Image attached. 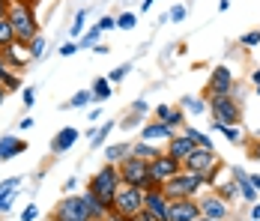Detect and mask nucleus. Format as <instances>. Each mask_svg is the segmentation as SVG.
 <instances>
[{
  "mask_svg": "<svg viewBox=\"0 0 260 221\" xmlns=\"http://www.w3.org/2000/svg\"><path fill=\"white\" fill-rule=\"evenodd\" d=\"M165 147L161 144H150V141H132V155L144 159V162H153L156 155H161Z\"/></svg>",
  "mask_w": 260,
  "mask_h": 221,
  "instance_id": "obj_20",
  "label": "nucleus"
},
{
  "mask_svg": "<svg viewBox=\"0 0 260 221\" xmlns=\"http://www.w3.org/2000/svg\"><path fill=\"white\" fill-rule=\"evenodd\" d=\"M99 117H102V108H93V111H90V125L99 123Z\"/></svg>",
  "mask_w": 260,
  "mask_h": 221,
  "instance_id": "obj_52",
  "label": "nucleus"
},
{
  "mask_svg": "<svg viewBox=\"0 0 260 221\" xmlns=\"http://www.w3.org/2000/svg\"><path fill=\"white\" fill-rule=\"evenodd\" d=\"M30 144H27L24 138H18V135H3L0 138V162H9V159H15V155H24Z\"/></svg>",
  "mask_w": 260,
  "mask_h": 221,
  "instance_id": "obj_17",
  "label": "nucleus"
},
{
  "mask_svg": "<svg viewBox=\"0 0 260 221\" xmlns=\"http://www.w3.org/2000/svg\"><path fill=\"white\" fill-rule=\"evenodd\" d=\"M209 129H212V132H221L224 141L234 144V147H248V138H245L242 125H224V123H218V120H209Z\"/></svg>",
  "mask_w": 260,
  "mask_h": 221,
  "instance_id": "obj_18",
  "label": "nucleus"
},
{
  "mask_svg": "<svg viewBox=\"0 0 260 221\" xmlns=\"http://www.w3.org/2000/svg\"><path fill=\"white\" fill-rule=\"evenodd\" d=\"M198 221H215V218H207V215H201V218H198Z\"/></svg>",
  "mask_w": 260,
  "mask_h": 221,
  "instance_id": "obj_60",
  "label": "nucleus"
},
{
  "mask_svg": "<svg viewBox=\"0 0 260 221\" xmlns=\"http://www.w3.org/2000/svg\"><path fill=\"white\" fill-rule=\"evenodd\" d=\"M234 84H236L234 69H231L228 63H218V66H212V69H209L207 87H204V99H209V96H228V93L234 90Z\"/></svg>",
  "mask_w": 260,
  "mask_h": 221,
  "instance_id": "obj_6",
  "label": "nucleus"
},
{
  "mask_svg": "<svg viewBox=\"0 0 260 221\" xmlns=\"http://www.w3.org/2000/svg\"><path fill=\"white\" fill-rule=\"evenodd\" d=\"M168 15H171V21H174V24H180V21H185V15H188V9H185V6H174V9H168Z\"/></svg>",
  "mask_w": 260,
  "mask_h": 221,
  "instance_id": "obj_42",
  "label": "nucleus"
},
{
  "mask_svg": "<svg viewBox=\"0 0 260 221\" xmlns=\"http://www.w3.org/2000/svg\"><path fill=\"white\" fill-rule=\"evenodd\" d=\"M0 54H3V60H6V66H9L12 72H24L27 66L33 63L30 48H27V45H21V42H12L9 48H3Z\"/></svg>",
  "mask_w": 260,
  "mask_h": 221,
  "instance_id": "obj_13",
  "label": "nucleus"
},
{
  "mask_svg": "<svg viewBox=\"0 0 260 221\" xmlns=\"http://www.w3.org/2000/svg\"><path fill=\"white\" fill-rule=\"evenodd\" d=\"M248 155H251L254 162H260V141H254V144H248Z\"/></svg>",
  "mask_w": 260,
  "mask_h": 221,
  "instance_id": "obj_49",
  "label": "nucleus"
},
{
  "mask_svg": "<svg viewBox=\"0 0 260 221\" xmlns=\"http://www.w3.org/2000/svg\"><path fill=\"white\" fill-rule=\"evenodd\" d=\"M218 165H224V162H221V155H218L215 149L198 147L185 162H182V171H191V173H198V176H204V173H209L212 168H218Z\"/></svg>",
  "mask_w": 260,
  "mask_h": 221,
  "instance_id": "obj_9",
  "label": "nucleus"
},
{
  "mask_svg": "<svg viewBox=\"0 0 260 221\" xmlns=\"http://www.w3.org/2000/svg\"><path fill=\"white\" fill-rule=\"evenodd\" d=\"M78 51H81L78 39H66V42L57 48V54H60V57H72V54H78Z\"/></svg>",
  "mask_w": 260,
  "mask_h": 221,
  "instance_id": "obj_37",
  "label": "nucleus"
},
{
  "mask_svg": "<svg viewBox=\"0 0 260 221\" xmlns=\"http://www.w3.org/2000/svg\"><path fill=\"white\" fill-rule=\"evenodd\" d=\"M248 81H251L254 87H257V84H260V66H257V69H251V75H248Z\"/></svg>",
  "mask_w": 260,
  "mask_h": 221,
  "instance_id": "obj_55",
  "label": "nucleus"
},
{
  "mask_svg": "<svg viewBox=\"0 0 260 221\" xmlns=\"http://www.w3.org/2000/svg\"><path fill=\"white\" fill-rule=\"evenodd\" d=\"M129 155H132V141H120V144H108L105 147V162H111V165H120Z\"/></svg>",
  "mask_w": 260,
  "mask_h": 221,
  "instance_id": "obj_22",
  "label": "nucleus"
},
{
  "mask_svg": "<svg viewBox=\"0 0 260 221\" xmlns=\"http://www.w3.org/2000/svg\"><path fill=\"white\" fill-rule=\"evenodd\" d=\"M18 218H21V221H36V218H39V206H36V203H27Z\"/></svg>",
  "mask_w": 260,
  "mask_h": 221,
  "instance_id": "obj_40",
  "label": "nucleus"
},
{
  "mask_svg": "<svg viewBox=\"0 0 260 221\" xmlns=\"http://www.w3.org/2000/svg\"><path fill=\"white\" fill-rule=\"evenodd\" d=\"M90 93H93V102H96V105H105L108 99L114 96V84H111L105 75H99V78H93V87H90Z\"/></svg>",
  "mask_w": 260,
  "mask_h": 221,
  "instance_id": "obj_21",
  "label": "nucleus"
},
{
  "mask_svg": "<svg viewBox=\"0 0 260 221\" xmlns=\"http://www.w3.org/2000/svg\"><path fill=\"white\" fill-rule=\"evenodd\" d=\"M207 185H204V176H198V173L191 171H180L177 176H171L168 182H165V195L171 197V200H180V197H201Z\"/></svg>",
  "mask_w": 260,
  "mask_h": 221,
  "instance_id": "obj_4",
  "label": "nucleus"
},
{
  "mask_svg": "<svg viewBox=\"0 0 260 221\" xmlns=\"http://www.w3.org/2000/svg\"><path fill=\"white\" fill-rule=\"evenodd\" d=\"M174 108H177V105H168V102H161V105H156V108H153V117L165 123V120H168V117L174 114Z\"/></svg>",
  "mask_w": 260,
  "mask_h": 221,
  "instance_id": "obj_38",
  "label": "nucleus"
},
{
  "mask_svg": "<svg viewBox=\"0 0 260 221\" xmlns=\"http://www.w3.org/2000/svg\"><path fill=\"white\" fill-rule=\"evenodd\" d=\"M90 102H93V93H90V90H78L69 102H63V105H60V111H69V108H87Z\"/></svg>",
  "mask_w": 260,
  "mask_h": 221,
  "instance_id": "obj_28",
  "label": "nucleus"
},
{
  "mask_svg": "<svg viewBox=\"0 0 260 221\" xmlns=\"http://www.w3.org/2000/svg\"><path fill=\"white\" fill-rule=\"evenodd\" d=\"M165 123L171 125V129H177V132H182V125H185V111H182L180 105H177V108H174V114H171Z\"/></svg>",
  "mask_w": 260,
  "mask_h": 221,
  "instance_id": "obj_35",
  "label": "nucleus"
},
{
  "mask_svg": "<svg viewBox=\"0 0 260 221\" xmlns=\"http://www.w3.org/2000/svg\"><path fill=\"white\" fill-rule=\"evenodd\" d=\"M75 185H78V179H75V176H69V179L63 182V188H60V192H63V195H72V192H75Z\"/></svg>",
  "mask_w": 260,
  "mask_h": 221,
  "instance_id": "obj_47",
  "label": "nucleus"
},
{
  "mask_svg": "<svg viewBox=\"0 0 260 221\" xmlns=\"http://www.w3.org/2000/svg\"><path fill=\"white\" fill-rule=\"evenodd\" d=\"M201 215H204V212H201L198 197H180V200H171V221H198Z\"/></svg>",
  "mask_w": 260,
  "mask_h": 221,
  "instance_id": "obj_12",
  "label": "nucleus"
},
{
  "mask_svg": "<svg viewBox=\"0 0 260 221\" xmlns=\"http://www.w3.org/2000/svg\"><path fill=\"white\" fill-rule=\"evenodd\" d=\"M51 221H93L87 195H63L51 209Z\"/></svg>",
  "mask_w": 260,
  "mask_h": 221,
  "instance_id": "obj_3",
  "label": "nucleus"
},
{
  "mask_svg": "<svg viewBox=\"0 0 260 221\" xmlns=\"http://www.w3.org/2000/svg\"><path fill=\"white\" fill-rule=\"evenodd\" d=\"M251 209H248V221H260V200H254V203H248Z\"/></svg>",
  "mask_w": 260,
  "mask_h": 221,
  "instance_id": "obj_46",
  "label": "nucleus"
},
{
  "mask_svg": "<svg viewBox=\"0 0 260 221\" xmlns=\"http://www.w3.org/2000/svg\"><path fill=\"white\" fill-rule=\"evenodd\" d=\"M239 45H242V48H257L260 45V30H248V33H242V36H239Z\"/></svg>",
  "mask_w": 260,
  "mask_h": 221,
  "instance_id": "obj_36",
  "label": "nucleus"
},
{
  "mask_svg": "<svg viewBox=\"0 0 260 221\" xmlns=\"http://www.w3.org/2000/svg\"><path fill=\"white\" fill-rule=\"evenodd\" d=\"M27 48H30V57H33V60H45V57H48V51H51V45H48V39L39 33V36H33V39H30V45H27Z\"/></svg>",
  "mask_w": 260,
  "mask_h": 221,
  "instance_id": "obj_24",
  "label": "nucleus"
},
{
  "mask_svg": "<svg viewBox=\"0 0 260 221\" xmlns=\"http://www.w3.org/2000/svg\"><path fill=\"white\" fill-rule=\"evenodd\" d=\"M180 108L185 114H194V117H201V114H209V105L204 96H180Z\"/></svg>",
  "mask_w": 260,
  "mask_h": 221,
  "instance_id": "obj_23",
  "label": "nucleus"
},
{
  "mask_svg": "<svg viewBox=\"0 0 260 221\" xmlns=\"http://www.w3.org/2000/svg\"><path fill=\"white\" fill-rule=\"evenodd\" d=\"M198 203H201V212H204L207 218H215V221H228V218H231V203H228V200H221L215 192L201 195V197H198Z\"/></svg>",
  "mask_w": 260,
  "mask_h": 221,
  "instance_id": "obj_11",
  "label": "nucleus"
},
{
  "mask_svg": "<svg viewBox=\"0 0 260 221\" xmlns=\"http://www.w3.org/2000/svg\"><path fill=\"white\" fill-rule=\"evenodd\" d=\"M144 195H147V188H138V185H120V192L114 197V212H120V215H138L141 209H144Z\"/></svg>",
  "mask_w": 260,
  "mask_h": 221,
  "instance_id": "obj_8",
  "label": "nucleus"
},
{
  "mask_svg": "<svg viewBox=\"0 0 260 221\" xmlns=\"http://www.w3.org/2000/svg\"><path fill=\"white\" fill-rule=\"evenodd\" d=\"M212 192L221 197V200H228V203H234L236 197H239V192H236V182H234V179H228V182H215V185H212Z\"/></svg>",
  "mask_w": 260,
  "mask_h": 221,
  "instance_id": "obj_27",
  "label": "nucleus"
},
{
  "mask_svg": "<svg viewBox=\"0 0 260 221\" xmlns=\"http://www.w3.org/2000/svg\"><path fill=\"white\" fill-rule=\"evenodd\" d=\"M141 120H144V114H135V111H126V117H123V120H120V129H123V132H135V129H141Z\"/></svg>",
  "mask_w": 260,
  "mask_h": 221,
  "instance_id": "obj_31",
  "label": "nucleus"
},
{
  "mask_svg": "<svg viewBox=\"0 0 260 221\" xmlns=\"http://www.w3.org/2000/svg\"><path fill=\"white\" fill-rule=\"evenodd\" d=\"M9 72V66H6V60H3V54H0V81H3V75Z\"/></svg>",
  "mask_w": 260,
  "mask_h": 221,
  "instance_id": "obj_56",
  "label": "nucleus"
},
{
  "mask_svg": "<svg viewBox=\"0 0 260 221\" xmlns=\"http://www.w3.org/2000/svg\"><path fill=\"white\" fill-rule=\"evenodd\" d=\"M182 132H185V135H188V138H191V141H194V144H198V147H204V149H215V144H212V138H209L207 132H201V129H194V125H182Z\"/></svg>",
  "mask_w": 260,
  "mask_h": 221,
  "instance_id": "obj_25",
  "label": "nucleus"
},
{
  "mask_svg": "<svg viewBox=\"0 0 260 221\" xmlns=\"http://www.w3.org/2000/svg\"><path fill=\"white\" fill-rule=\"evenodd\" d=\"M9 6H12V0H0V18L9 15Z\"/></svg>",
  "mask_w": 260,
  "mask_h": 221,
  "instance_id": "obj_51",
  "label": "nucleus"
},
{
  "mask_svg": "<svg viewBox=\"0 0 260 221\" xmlns=\"http://www.w3.org/2000/svg\"><path fill=\"white\" fill-rule=\"evenodd\" d=\"M36 3L39 0H12V6H9L6 18L15 30V42H21V45H30V39L42 33L39 18H36Z\"/></svg>",
  "mask_w": 260,
  "mask_h": 221,
  "instance_id": "obj_1",
  "label": "nucleus"
},
{
  "mask_svg": "<svg viewBox=\"0 0 260 221\" xmlns=\"http://www.w3.org/2000/svg\"><path fill=\"white\" fill-rule=\"evenodd\" d=\"M12 42H15V30L9 24V18H0V51L9 48Z\"/></svg>",
  "mask_w": 260,
  "mask_h": 221,
  "instance_id": "obj_30",
  "label": "nucleus"
},
{
  "mask_svg": "<svg viewBox=\"0 0 260 221\" xmlns=\"http://www.w3.org/2000/svg\"><path fill=\"white\" fill-rule=\"evenodd\" d=\"M6 96H9V93H6V90H3V84H0V105L6 102Z\"/></svg>",
  "mask_w": 260,
  "mask_h": 221,
  "instance_id": "obj_59",
  "label": "nucleus"
},
{
  "mask_svg": "<svg viewBox=\"0 0 260 221\" xmlns=\"http://www.w3.org/2000/svg\"><path fill=\"white\" fill-rule=\"evenodd\" d=\"M0 84H3L6 93H18V90H21V72H12V69H9V72L3 75Z\"/></svg>",
  "mask_w": 260,
  "mask_h": 221,
  "instance_id": "obj_32",
  "label": "nucleus"
},
{
  "mask_svg": "<svg viewBox=\"0 0 260 221\" xmlns=\"http://www.w3.org/2000/svg\"><path fill=\"white\" fill-rule=\"evenodd\" d=\"M78 138H81V132L75 129V125H63L57 135L51 138V155H63V152H69V149L78 144Z\"/></svg>",
  "mask_w": 260,
  "mask_h": 221,
  "instance_id": "obj_16",
  "label": "nucleus"
},
{
  "mask_svg": "<svg viewBox=\"0 0 260 221\" xmlns=\"http://www.w3.org/2000/svg\"><path fill=\"white\" fill-rule=\"evenodd\" d=\"M254 96H260V84H257V87H254Z\"/></svg>",
  "mask_w": 260,
  "mask_h": 221,
  "instance_id": "obj_61",
  "label": "nucleus"
},
{
  "mask_svg": "<svg viewBox=\"0 0 260 221\" xmlns=\"http://www.w3.org/2000/svg\"><path fill=\"white\" fill-rule=\"evenodd\" d=\"M194 149H198V144H194V141H191L185 132H177V135H174V138L165 144V152H168V155H174L177 162H185V159H188Z\"/></svg>",
  "mask_w": 260,
  "mask_h": 221,
  "instance_id": "obj_15",
  "label": "nucleus"
},
{
  "mask_svg": "<svg viewBox=\"0 0 260 221\" xmlns=\"http://www.w3.org/2000/svg\"><path fill=\"white\" fill-rule=\"evenodd\" d=\"M114 125H117V120H105V123H99V125H90V129H87L90 149L105 147V144H108V138H111V132H114Z\"/></svg>",
  "mask_w": 260,
  "mask_h": 221,
  "instance_id": "obj_19",
  "label": "nucleus"
},
{
  "mask_svg": "<svg viewBox=\"0 0 260 221\" xmlns=\"http://www.w3.org/2000/svg\"><path fill=\"white\" fill-rule=\"evenodd\" d=\"M248 182L257 188V195H260V173H248Z\"/></svg>",
  "mask_w": 260,
  "mask_h": 221,
  "instance_id": "obj_54",
  "label": "nucleus"
},
{
  "mask_svg": "<svg viewBox=\"0 0 260 221\" xmlns=\"http://www.w3.org/2000/svg\"><path fill=\"white\" fill-rule=\"evenodd\" d=\"M120 185H123V179H120V165H111V162H105L102 168L87 179V192L93 197H99L108 209H114V197L120 192Z\"/></svg>",
  "mask_w": 260,
  "mask_h": 221,
  "instance_id": "obj_2",
  "label": "nucleus"
},
{
  "mask_svg": "<svg viewBox=\"0 0 260 221\" xmlns=\"http://www.w3.org/2000/svg\"><path fill=\"white\" fill-rule=\"evenodd\" d=\"M96 24L102 27L105 33H108V30H117V15H102V18H99Z\"/></svg>",
  "mask_w": 260,
  "mask_h": 221,
  "instance_id": "obj_44",
  "label": "nucleus"
},
{
  "mask_svg": "<svg viewBox=\"0 0 260 221\" xmlns=\"http://www.w3.org/2000/svg\"><path fill=\"white\" fill-rule=\"evenodd\" d=\"M138 24V12H120L117 15V30H135Z\"/></svg>",
  "mask_w": 260,
  "mask_h": 221,
  "instance_id": "obj_34",
  "label": "nucleus"
},
{
  "mask_svg": "<svg viewBox=\"0 0 260 221\" xmlns=\"http://www.w3.org/2000/svg\"><path fill=\"white\" fill-rule=\"evenodd\" d=\"M120 179L123 185H138V188H147L150 185V162L138 159V155H129L120 162Z\"/></svg>",
  "mask_w": 260,
  "mask_h": 221,
  "instance_id": "obj_7",
  "label": "nucleus"
},
{
  "mask_svg": "<svg viewBox=\"0 0 260 221\" xmlns=\"http://www.w3.org/2000/svg\"><path fill=\"white\" fill-rule=\"evenodd\" d=\"M231 9V0H218V12H228Z\"/></svg>",
  "mask_w": 260,
  "mask_h": 221,
  "instance_id": "obj_58",
  "label": "nucleus"
},
{
  "mask_svg": "<svg viewBox=\"0 0 260 221\" xmlns=\"http://www.w3.org/2000/svg\"><path fill=\"white\" fill-rule=\"evenodd\" d=\"M105 221H132L129 215H120V212H114V209H111V212H108V218Z\"/></svg>",
  "mask_w": 260,
  "mask_h": 221,
  "instance_id": "obj_50",
  "label": "nucleus"
},
{
  "mask_svg": "<svg viewBox=\"0 0 260 221\" xmlns=\"http://www.w3.org/2000/svg\"><path fill=\"white\" fill-rule=\"evenodd\" d=\"M102 33H105L102 27L93 24L90 30H84V36L78 39V45H81V48H90V51H93L96 45H99V42H102Z\"/></svg>",
  "mask_w": 260,
  "mask_h": 221,
  "instance_id": "obj_26",
  "label": "nucleus"
},
{
  "mask_svg": "<svg viewBox=\"0 0 260 221\" xmlns=\"http://www.w3.org/2000/svg\"><path fill=\"white\" fill-rule=\"evenodd\" d=\"M174 135H177V129H171L161 120H150L141 125V141H150V144H168Z\"/></svg>",
  "mask_w": 260,
  "mask_h": 221,
  "instance_id": "obj_14",
  "label": "nucleus"
},
{
  "mask_svg": "<svg viewBox=\"0 0 260 221\" xmlns=\"http://www.w3.org/2000/svg\"><path fill=\"white\" fill-rule=\"evenodd\" d=\"M129 72H132V63H120L117 69H111V72L105 75V78H108V81H111L114 87H120V84H123V81L129 78Z\"/></svg>",
  "mask_w": 260,
  "mask_h": 221,
  "instance_id": "obj_29",
  "label": "nucleus"
},
{
  "mask_svg": "<svg viewBox=\"0 0 260 221\" xmlns=\"http://www.w3.org/2000/svg\"><path fill=\"white\" fill-rule=\"evenodd\" d=\"M182 171V162H177L174 155H168V152H161V155H156L153 162H150V179L153 182H168L171 176H177V173Z\"/></svg>",
  "mask_w": 260,
  "mask_h": 221,
  "instance_id": "obj_10",
  "label": "nucleus"
},
{
  "mask_svg": "<svg viewBox=\"0 0 260 221\" xmlns=\"http://www.w3.org/2000/svg\"><path fill=\"white\" fill-rule=\"evenodd\" d=\"M21 105H24V108H33V105H36V87H24V90H21Z\"/></svg>",
  "mask_w": 260,
  "mask_h": 221,
  "instance_id": "obj_41",
  "label": "nucleus"
},
{
  "mask_svg": "<svg viewBox=\"0 0 260 221\" xmlns=\"http://www.w3.org/2000/svg\"><path fill=\"white\" fill-rule=\"evenodd\" d=\"M132 221H156V218H153V212H150V209H141L138 215H132Z\"/></svg>",
  "mask_w": 260,
  "mask_h": 221,
  "instance_id": "obj_48",
  "label": "nucleus"
},
{
  "mask_svg": "<svg viewBox=\"0 0 260 221\" xmlns=\"http://www.w3.org/2000/svg\"><path fill=\"white\" fill-rule=\"evenodd\" d=\"M33 123H36L33 117H21V120H18V129H33Z\"/></svg>",
  "mask_w": 260,
  "mask_h": 221,
  "instance_id": "obj_53",
  "label": "nucleus"
},
{
  "mask_svg": "<svg viewBox=\"0 0 260 221\" xmlns=\"http://www.w3.org/2000/svg\"><path fill=\"white\" fill-rule=\"evenodd\" d=\"M93 51H96V54H108V51H111V45H105V42H99V45H96Z\"/></svg>",
  "mask_w": 260,
  "mask_h": 221,
  "instance_id": "obj_57",
  "label": "nucleus"
},
{
  "mask_svg": "<svg viewBox=\"0 0 260 221\" xmlns=\"http://www.w3.org/2000/svg\"><path fill=\"white\" fill-rule=\"evenodd\" d=\"M21 188H12V192H6V195H0V212H9L12 209V203H15V197H18Z\"/></svg>",
  "mask_w": 260,
  "mask_h": 221,
  "instance_id": "obj_39",
  "label": "nucleus"
},
{
  "mask_svg": "<svg viewBox=\"0 0 260 221\" xmlns=\"http://www.w3.org/2000/svg\"><path fill=\"white\" fill-rule=\"evenodd\" d=\"M207 105H209V117L212 120H218L224 125H242V105L231 93L228 96H209Z\"/></svg>",
  "mask_w": 260,
  "mask_h": 221,
  "instance_id": "obj_5",
  "label": "nucleus"
},
{
  "mask_svg": "<svg viewBox=\"0 0 260 221\" xmlns=\"http://www.w3.org/2000/svg\"><path fill=\"white\" fill-rule=\"evenodd\" d=\"M129 111H135V114H150V102L147 99H135L129 105Z\"/></svg>",
  "mask_w": 260,
  "mask_h": 221,
  "instance_id": "obj_43",
  "label": "nucleus"
},
{
  "mask_svg": "<svg viewBox=\"0 0 260 221\" xmlns=\"http://www.w3.org/2000/svg\"><path fill=\"white\" fill-rule=\"evenodd\" d=\"M231 96H234L236 102H239V105H242V102H245V99H248V96H245V87H242V84H239V81H236V84H234V90H231Z\"/></svg>",
  "mask_w": 260,
  "mask_h": 221,
  "instance_id": "obj_45",
  "label": "nucleus"
},
{
  "mask_svg": "<svg viewBox=\"0 0 260 221\" xmlns=\"http://www.w3.org/2000/svg\"><path fill=\"white\" fill-rule=\"evenodd\" d=\"M87 9H78V15H75V21H72V39H81L84 36V27H87Z\"/></svg>",
  "mask_w": 260,
  "mask_h": 221,
  "instance_id": "obj_33",
  "label": "nucleus"
}]
</instances>
